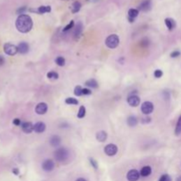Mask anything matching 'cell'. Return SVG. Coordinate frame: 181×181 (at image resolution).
Here are the masks:
<instances>
[{
  "label": "cell",
  "mask_w": 181,
  "mask_h": 181,
  "mask_svg": "<svg viewBox=\"0 0 181 181\" xmlns=\"http://www.w3.org/2000/svg\"><path fill=\"white\" fill-rule=\"evenodd\" d=\"M16 28L20 33H28L33 27V20L29 15L27 14H21L16 20L15 22Z\"/></svg>",
  "instance_id": "6da1fadb"
},
{
  "label": "cell",
  "mask_w": 181,
  "mask_h": 181,
  "mask_svg": "<svg viewBox=\"0 0 181 181\" xmlns=\"http://www.w3.org/2000/svg\"><path fill=\"white\" fill-rule=\"evenodd\" d=\"M54 157L57 162H65L69 157V152L66 147H59L54 152Z\"/></svg>",
  "instance_id": "7a4b0ae2"
},
{
  "label": "cell",
  "mask_w": 181,
  "mask_h": 181,
  "mask_svg": "<svg viewBox=\"0 0 181 181\" xmlns=\"http://www.w3.org/2000/svg\"><path fill=\"white\" fill-rule=\"evenodd\" d=\"M105 44H106V46H107L108 48H110V49H115V48H117V47L118 46V44H119V37H118L117 35H115V34L110 35V36H109L106 38V40H105Z\"/></svg>",
  "instance_id": "3957f363"
},
{
  "label": "cell",
  "mask_w": 181,
  "mask_h": 181,
  "mask_svg": "<svg viewBox=\"0 0 181 181\" xmlns=\"http://www.w3.org/2000/svg\"><path fill=\"white\" fill-rule=\"evenodd\" d=\"M4 51L8 56H14L18 53V47L12 43H6L4 45Z\"/></svg>",
  "instance_id": "277c9868"
},
{
  "label": "cell",
  "mask_w": 181,
  "mask_h": 181,
  "mask_svg": "<svg viewBox=\"0 0 181 181\" xmlns=\"http://www.w3.org/2000/svg\"><path fill=\"white\" fill-rule=\"evenodd\" d=\"M154 110V104L151 102H144L141 104V111L145 115L152 113Z\"/></svg>",
  "instance_id": "5b68a950"
},
{
  "label": "cell",
  "mask_w": 181,
  "mask_h": 181,
  "mask_svg": "<svg viewBox=\"0 0 181 181\" xmlns=\"http://www.w3.org/2000/svg\"><path fill=\"white\" fill-rule=\"evenodd\" d=\"M104 153L109 157H113L117 153V147L115 144H108L104 147Z\"/></svg>",
  "instance_id": "8992f818"
},
{
  "label": "cell",
  "mask_w": 181,
  "mask_h": 181,
  "mask_svg": "<svg viewBox=\"0 0 181 181\" xmlns=\"http://www.w3.org/2000/svg\"><path fill=\"white\" fill-rule=\"evenodd\" d=\"M127 103L131 107H137L140 103V98L136 95H130L127 98Z\"/></svg>",
  "instance_id": "52a82bcc"
},
{
  "label": "cell",
  "mask_w": 181,
  "mask_h": 181,
  "mask_svg": "<svg viewBox=\"0 0 181 181\" xmlns=\"http://www.w3.org/2000/svg\"><path fill=\"white\" fill-rule=\"evenodd\" d=\"M140 172L137 170H131L127 172L126 178L128 181H137L140 178Z\"/></svg>",
  "instance_id": "ba28073f"
},
{
  "label": "cell",
  "mask_w": 181,
  "mask_h": 181,
  "mask_svg": "<svg viewBox=\"0 0 181 181\" xmlns=\"http://www.w3.org/2000/svg\"><path fill=\"white\" fill-rule=\"evenodd\" d=\"M42 167H43V170L45 171H53V169L55 167V163L52 160L48 159L43 163Z\"/></svg>",
  "instance_id": "9c48e42d"
},
{
  "label": "cell",
  "mask_w": 181,
  "mask_h": 181,
  "mask_svg": "<svg viewBox=\"0 0 181 181\" xmlns=\"http://www.w3.org/2000/svg\"><path fill=\"white\" fill-rule=\"evenodd\" d=\"M48 110V105L45 103H40L36 107V112L39 115H43Z\"/></svg>",
  "instance_id": "30bf717a"
},
{
  "label": "cell",
  "mask_w": 181,
  "mask_h": 181,
  "mask_svg": "<svg viewBox=\"0 0 181 181\" xmlns=\"http://www.w3.org/2000/svg\"><path fill=\"white\" fill-rule=\"evenodd\" d=\"M50 11H51V7L50 6H42L38 7L37 9H36V10L30 9V12H35V13H37L39 14H43V13H50Z\"/></svg>",
  "instance_id": "8fae6325"
},
{
  "label": "cell",
  "mask_w": 181,
  "mask_h": 181,
  "mask_svg": "<svg viewBox=\"0 0 181 181\" xmlns=\"http://www.w3.org/2000/svg\"><path fill=\"white\" fill-rule=\"evenodd\" d=\"M151 9V1L150 0H144L139 6V10L142 12H147Z\"/></svg>",
  "instance_id": "7c38bea8"
},
{
  "label": "cell",
  "mask_w": 181,
  "mask_h": 181,
  "mask_svg": "<svg viewBox=\"0 0 181 181\" xmlns=\"http://www.w3.org/2000/svg\"><path fill=\"white\" fill-rule=\"evenodd\" d=\"M21 128L24 133H31L34 131V125L31 122H24L21 125Z\"/></svg>",
  "instance_id": "4fadbf2b"
},
{
  "label": "cell",
  "mask_w": 181,
  "mask_h": 181,
  "mask_svg": "<svg viewBox=\"0 0 181 181\" xmlns=\"http://www.w3.org/2000/svg\"><path fill=\"white\" fill-rule=\"evenodd\" d=\"M139 15V10L138 9H134V8H131L128 11V20L129 22L133 23L134 22L136 17Z\"/></svg>",
  "instance_id": "5bb4252c"
},
{
  "label": "cell",
  "mask_w": 181,
  "mask_h": 181,
  "mask_svg": "<svg viewBox=\"0 0 181 181\" xmlns=\"http://www.w3.org/2000/svg\"><path fill=\"white\" fill-rule=\"evenodd\" d=\"M17 47H18V52L20 53V54H27L29 50V46L25 42L20 43Z\"/></svg>",
  "instance_id": "9a60e30c"
},
{
  "label": "cell",
  "mask_w": 181,
  "mask_h": 181,
  "mask_svg": "<svg viewBox=\"0 0 181 181\" xmlns=\"http://www.w3.org/2000/svg\"><path fill=\"white\" fill-rule=\"evenodd\" d=\"M46 129V125L43 122H37L34 125V131L36 133H43Z\"/></svg>",
  "instance_id": "2e32d148"
},
{
  "label": "cell",
  "mask_w": 181,
  "mask_h": 181,
  "mask_svg": "<svg viewBox=\"0 0 181 181\" xmlns=\"http://www.w3.org/2000/svg\"><path fill=\"white\" fill-rule=\"evenodd\" d=\"M83 31V25L81 22H78L77 25H76V27H75V30H74V38L75 39H78L80 37V36L81 35Z\"/></svg>",
  "instance_id": "e0dca14e"
},
{
  "label": "cell",
  "mask_w": 181,
  "mask_h": 181,
  "mask_svg": "<svg viewBox=\"0 0 181 181\" xmlns=\"http://www.w3.org/2000/svg\"><path fill=\"white\" fill-rule=\"evenodd\" d=\"M96 140L100 142H103L107 140V137H108V134L105 131H100V132H97L96 133Z\"/></svg>",
  "instance_id": "ac0fdd59"
},
{
  "label": "cell",
  "mask_w": 181,
  "mask_h": 181,
  "mask_svg": "<svg viewBox=\"0 0 181 181\" xmlns=\"http://www.w3.org/2000/svg\"><path fill=\"white\" fill-rule=\"evenodd\" d=\"M164 22H165V25H166L167 28L170 30V31H171V30L174 29L175 27H176V22L171 18H166L165 20H164Z\"/></svg>",
  "instance_id": "d6986e66"
},
{
  "label": "cell",
  "mask_w": 181,
  "mask_h": 181,
  "mask_svg": "<svg viewBox=\"0 0 181 181\" xmlns=\"http://www.w3.org/2000/svg\"><path fill=\"white\" fill-rule=\"evenodd\" d=\"M151 172H152L151 167H150V166H144L140 170V174L141 177H147V176H149L150 174H151Z\"/></svg>",
  "instance_id": "ffe728a7"
},
{
  "label": "cell",
  "mask_w": 181,
  "mask_h": 181,
  "mask_svg": "<svg viewBox=\"0 0 181 181\" xmlns=\"http://www.w3.org/2000/svg\"><path fill=\"white\" fill-rule=\"evenodd\" d=\"M60 142H61V138L58 135H53L50 140V143L53 147H57L60 144Z\"/></svg>",
  "instance_id": "44dd1931"
},
{
  "label": "cell",
  "mask_w": 181,
  "mask_h": 181,
  "mask_svg": "<svg viewBox=\"0 0 181 181\" xmlns=\"http://www.w3.org/2000/svg\"><path fill=\"white\" fill-rule=\"evenodd\" d=\"M85 85L87 87H91V88H96L98 87V82L95 79H90V80H88L85 82Z\"/></svg>",
  "instance_id": "7402d4cb"
},
{
  "label": "cell",
  "mask_w": 181,
  "mask_h": 181,
  "mask_svg": "<svg viewBox=\"0 0 181 181\" xmlns=\"http://www.w3.org/2000/svg\"><path fill=\"white\" fill-rule=\"evenodd\" d=\"M127 124L129 126L133 127V126H135L137 124H138V119L136 117L134 116H130L128 118H127Z\"/></svg>",
  "instance_id": "603a6c76"
},
{
  "label": "cell",
  "mask_w": 181,
  "mask_h": 181,
  "mask_svg": "<svg viewBox=\"0 0 181 181\" xmlns=\"http://www.w3.org/2000/svg\"><path fill=\"white\" fill-rule=\"evenodd\" d=\"M80 8H81V4L80 2H78V1L74 2L72 5V13H78L80 10Z\"/></svg>",
  "instance_id": "cb8c5ba5"
},
{
  "label": "cell",
  "mask_w": 181,
  "mask_h": 181,
  "mask_svg": "<svg viewBox=\"0 0 181 181\" xmlns=\"http://www.w3.org/2000/svg\"><path fill=\"white\" fill-rule=\"evenodd\" d=\"M175 133H176V135H179L181 133V115L179 116L178 120V122H177V125H176Z\"/></svg>",
  "instance_id": "d4e9b609"
},
{
  "label": "cell",
  "mask_w": 181,
  "mask_h": 181,
  "mask_svg": "<svg viewBox=\"0 0 181 181\" xmlns=\"http://www.w3.org/2000/svg\"><path fill=\"white\" fill-rule=\"evenodd\" d=\"M55 62L58 66H64L66 64V59L63 57H57L55 60Z\"/></svg>",
  "instance_id": "484cf974"
},
{
  "label": "cell",
  "mask_w": 181,
  "mask_h": 181,
  "mask_svg": "<svg viewBox=\"0 0 181 181\" xmlns=\"http://www.w3.org/2000/svg\"><path fill=\"white\" fill-rule=\"evenodd\" d=\"M66 103L70 104V105H77L79 103L78 100L73 98V97H68L66 99Z\"/></svg>",
  "instance_id": "4316f807"
},
{
  "label": "cell",
  "mask_w": 181,
  "mask_h": 181,
  "mask_svg": "<svg viewBox=\"0 0 181 181\" xmlns=\"http://www.w3.org/2000/svg\"><path fill=\"white\" fill-rule=\"evenodd\" d=\"M86 115V108L84 106H80V109H79V112H78V117L79 118H82L84 117Z\"/></svg>",
  "instance_id": "83f0119b"
},
{
  "label": "cell",
  "mask_w": 181,
  "mask_h": 181,
  "mask_svg": "<svg viewBox=\"0 0 181 181\" xmlns=\"http://www.w3.org/2000/svg\"><path fill=\"white\" fill-rule=\"evenodd\" d=\"M82 87L80 86H76L74 88V95L77 96H80L82 95Z\"/></svg>",
  "instance_id": "f1b7e54d"
},
{
  "label": "cell",
  "mask_w": 181,
  "mask_h": 181,
  "mask_svg": "<svg viewBox=\"0 0 181 181\" xmlns=\"http://www.w3.org/2000/svg\"><path fill=\"white\" fill-rule=\"evenodd\" d=\"M47 77L49 79H53V80H57L58 79V73L56 72H50L47 73Z\"/></svg>",
  "instance_id": "f546056e"
},
{
  "label": "cell",
  "mask_w": 181,
  "mask_h": 181,
  "mask_svg": "<svg viewBox=\"0 0 181 181\" xmlns=\"http://www.w3.org/2000/svg\"><path fill=\"white\" fill-rule=\"evenodd\" d=\"M159 181H171V178L168 174H164L159 178Z\"/></svg>",
  "instance_id": "4dcf8cb0"
},
{
  "label": "cell",
  "mask_w": 181,
  "mask_h": 181,
  "mask_svg": "<svg viewBox=\"0 0 181 181\" xmlns=\"http://www.w3.org/2000/svg\"><path fill=\"white\" fill-rule=\"evenodd\" d=\"M73 25H74V21H73V20H71L70 23H69V24L63 29V31H64V32H66V31H68V30L72 29V28L73 27Z\"/></svg>",
  "instance_id": "1f68e13d"
},
{
  "label": "cell",
  "mask_w": 181,
  "mask_h": 181,
  "mask_svg": "<svg viewBox=\"0 0 181 181\" xmlns=\"http://www.w3.org/2000/svg\"><path fill=\"white\" fill-rule=\"evenodd\" d=\"M163 71L162 70H159V69H157V70H156L155 71V73H154V76L156 77V78H157V79H159V78H161L162 76H163Z\"/></svg>",
  "instance_id": "d6a6232c"
},
{
  "label": "cell",
  "mask_w": 181,
  "mask_h": 181,
  "mask_svg": "<svg viewBox=\"0 0 181 181\" xmlns=\"http://www.w3.org/2000/svg\"><path fill=\"white\" fill-rule=\"evenodd\" d=\"M92 94V91L88 88H83L82 89V95H85V96H88V95H91Z\"/></svg>",
  "instance_id": "836d02e7"
},
{
  "label": "cell",
  "mask_w": 181,
  "mask_h": 181,
  "mask_svg": "<svg viewBox=\"0 0 181 181\" xmlns=\"http://www.w3.org/2000/svg\"><path fill=\"white\" fill-rule=\"evenodd\" d=\"M26 11H27V7H26V6H22V7L19 8V9L17 10V12H16V13H17L18 14L21 15V14H23Z\"/></svg>",
  "instance_id": "e575fe53"
},
{
  "label": "cell",
  "mask_w": 181,
  "mask_h": 181,
  "mask_svg": "<svg viewBox=\"0 0 181 181\" xmlns=\"http://www.w3.org/2000/svg\"><path fill=\"white\" fill-rule=\"evenodd\" d=\"M150 121H151V118H150L149 117H144L142 119H141V122L144 123V124H147V123H149Z\"/></svg>",
  "instance_id": "d590c367"
},
{
  "label": "cell",
  "mask_w": 181,
  "mask_h": 181,
  "mask_svg": "<svg viewBox=\"0 0 181 181\" xmlns=\"http://www.w3.org/2000/svg\"><path fill=\"white\" fill-rule=\"evenodd\" d=\"M179 55H180V51H178V50H174L171 53V57H178Z\"/></svg>",
  "instance_id": "8d00e7d4"
},
{
  "label": "cell",
  "mask_w": 181,
  "mask_h": 181,
  "mask_svg": "<svg viewBox=\"0 0 181 181\" xmlns=\"http://www.w3.org/2000/svg\"><path fill=\"white\" fill-rule=\"evenodd\" d=\"M89 161H90V164H92V166H93L95 169H97V167H98V166H97V163H96V162L93 158H90V159H89Z\"/></svg>",
  "instance_id": "74e56055"
},
{
  "label": "cell",
  "mask_w": 181,
  "mask_h": 181,
  "mask_svg": "<svg viewBox=\"0 0 181 181\" xmlns=\"http://www.w3.org/2000/svg\"><path fill=\"white\" fill-rule=\"evenodd\" d=\"M13 123L14 126H20V124H21L20 118H14V119H13Z\"/></svg>",
  "instance_id": "f35d334b"
},
{
  "label": "cell",
  "mask_w": 181,
  "mask_h": 181,
  "mask_svg": "<svg viewBox=\"0 0 181 181\" xmlns=\"http://www.w3.org/2000/svg\"><path fill=\"white\" fill-rule=\"evenodd\" d=\"M141 43V45H142V46L147 47V46H148V44H149V41H148L147 39H146V38H145V39H143V40L141 41V43Z\"/></svg>",
  "instance_id": "ab89813d"
},
{
  "label": "cell",
  "mask_w": 181,
  "mask_h": 181,
  "mask_svg": "<svg viewBox=\"0 0 181 181\" xmlns=\"http://www.w3.org/2000/svg\"><path fill=\"white\" fill-rule=\"evenodd\" d=\"M5 62H6L5 57H4L2 55H0V66H2L5 64Z\"/></svg>",
  "instance_id": "60d3db41"
},
{
  "label": "cell",
  "mask_w": 181,
  "mask_h": 181,
  "mask_svg": "<svg viewBox=\"0 0 181 181\" xmlns=\"http://www.w3.org/2000/svg\"><path fill=\"white\" fill-rule=\"evenodd\" d=\"M13 172L15 175H18V174H19V170H18L17 168H14V169L13 170Z\"/></svg>",
  "instance_id": "b9f144b4"
},
{
  "label": "cell",
  "mask_w": 181,
  "mask_h": 181,
  "mask_svg": "<svg viewBox=\"0 0 181 181\" xmlns=\"http://www.w3.org/2000/svg\"><path fill=\"white\" fill-rule=\"evenodd\" d=\"M76 181H87V180H86L85 178H78Z\"/></svg>",
  "instance_id": "7bdbcfd3"
},
{
  "label": "cell",
  "mask_w": 181,
  "mask_h": 181,
  "mask_svg": "<svg viewBox=\"0 0 181 181\" xmlns=\"http://www.w3.org/2000/svg\"><path fill=\"white\" fill-rule=\"evenodd\" d=\"M177 181H181V176H179V177L177 178Z\"/></svg>",
  "instance_id": "ee69618b"
}]
</instances>
